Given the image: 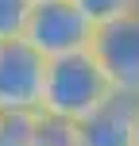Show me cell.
Here are the masks:
<instances>
[{"label":"cell","mask_w":139,"mask_h":146,"mask_svg":"<svg viewBox=\"0 0 139 146\" xmlns=\"http://www.w3.org/2000/svg\"><path fill=\"white\" fill-rule=\"evenodd\" d=\"M116 96L112 81L104 77V69L97 66V58L89 50L62 54V58L46 62V88H43V111L66 119H89L101 104H108Z\"/></svg>","instance_id":"cell-1"},{"label":"cell","mask_w":139,"mask_h":146,"mask_svg":"<svg viewBox=\"0 0 139 146\" xmlns=\"http://www.w3.org/2000/svg\"><path fill=\"white\" fill-rule=\"evenodd\" d=\"M23 38H27L43 58H62V54L89 50L93 23L85 19V12H81L73 0H35Z\"/></svg>","instance_id":"cell-2"},{"label":"cell","mask_w":139,"mask_h":146,"mask_svg":"<svg viewBox=\"0 0 139 146\" xmlns=\"http://www.w3.org/2000/svg\"><path fill=\"white\" fill-rule=\"evenodd\" d=\"M89 54L97 58V66L104 69L116 92L139 96V8L93 27Z\"/></svg>","instance_id":"cell-3"},{"label":"cell","mask_w":139,"mask_h":146,"mask_svg":"<svg viewBox=\"0 0 139 146\" xmlns=\"http://www.w3.org/2000/svg\"><path fill=\"white\" fill-rule=\"evenodd\" d=\"M46 62L27 38L0 42V111H39L46 88Z\"/></svg>","instance_id":"cell-4"},{"label":"cell","mask_w":139,"mask_h":146,"mask_svg":"<svg viewBox=\"0 0 139 146\" xmlns=\"http://www.w3.org/2000/svg\"><path fill=\"white\" fill-rule=\"evenodd\" d=\"M139 135V96L116 92L108 104L81 119V146H135Z\"/></svg>","instance_id":"cell-5"},{"label":"cell","mask_w":139,"mask_h":146,"mask_svg":"<svg viewBox=\"0 0 139 146\" xmlns=\"http://www.w3.org/2000/svg\"><path fill=\"white\" fill-rule=\"evenodd\" d=\"M31 146H81V123L39 108L31 123Z\"/></svg>","instance_id":"cell-6"},{"label":"cell","mask_w":139,"mask_h":146,"mask_svg":"<svg viewBox=\"0 0 139 146\" xmlns=\"http://www.w3.org/2000/svg\"><path fill=\"white\" fill-rule=\"evenodd\" d=\"M31 8H35V0H0V42L23 38L27 19H31Z\"/></svg>","instance_id":"cell-7"},{"label":"cell","mask_w":139,"mask_h":146,"mask_svg":"<svg viewBox=\"0 0 139 146\" xmlns=\"http://www.w3.org/2000/svg\"><path fill=\"white\" fill-rule=\"evenodd\" d=\"M73 4L85 12V19L93 23V27H101V23L120 19V15H128L132 8H139V0H73Z\"/></svg>","instance_id":"cell-8"},{"label":"cell","mask_w":139,"mask_h":146,"mask_svg":"<svg viewBox=\"0 0 139 146\" xmlns=\"http://www.w3.org/2000/svg\"><path fill=\"white\" fill-rule=\"evenodd\" d=\"M0 146H27V142H15V139H4L0 135Z\"/></svg>","instance_id":"cell-9"},{"label":"cell","mask_w":139,"mask_h":146,"mask_svg":"<svg viewBox=\"0 0 139 146\" xmlns=\"http://www.w3.org/2000/svg\"><path fill=\"white\" fill-rule=\"evenodd\" d=\"M135 146H139V135H135Z\"/></svg>","instance_id":"cell-10"}]
</instances>
